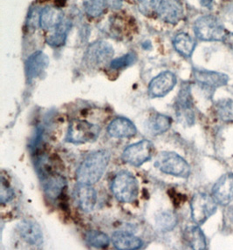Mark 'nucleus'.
Listing matches in <instances>:
<instances>
[{
	"instance_id": "nucleus-1",
	"label": "nucleus",
	"mask_w": 233,
	"mask_h": 250,
	"mask_svg": "<svg viewBox=\"0 0 233 250\" xmlns=\"http://www.w3.org/2000/svg\"><path fill=\"white\" fill-rule=\"evenodd\" d=\"M110 157L108 150H99L89 154L77 169L78 182L93 186L99 182L107 169Z\"/></svg>"
},
{
	"instance_id": "nucleus-2",
	"label": "nucleus",
	"mask_w": 233,
	"mask_h": 250,
	"mask_svg": "<svg viewBox=\"0 0 233 250\" xmlns=\"http://www.w3.org/2000/svg\"><path fill=\"white\" fill-rule=\"evenodd\" d=\"M111 190L119 202L131 203L138 196L139 187L137 179L131 173L121 171L114 178Z\"/></svg>"
},
{
	"instance_id": "nucleus-3",
	"label": "nucleus",
	"mask_w": 233,
	"mask_h": 250,
	"mask_svg": "<svg viewBox=\"0 0 233 250\" xmlns=\"http://www.w3.org/2000/svg\"><path fill=\"white\" fill-rule=\"evenodd\" d=\"M155 167L164 174L179 178H188L190 167L184 158L174 152H162L157 156Z\"/></svg>"
},
{
	"instance_id": "nucleus-4",
	"label": "nucleus",
	"mask_w": 233,
	"mask_h": 250,
	"mask_svg": "<svg viewBox=\"0 0 233 250\" xmlns=\"http://www.w3.org/2000/svg\"><path fill=\"white\" fill-rule=\"evenodd\" d=\"M194 33L203 41H223L228 33L220 21L211 15L198 18L194 23Z\"/></svg>"
},
{
	"instance_id": "nucleus-5",
	"label": "nucleus",
	"mask_w": 233,
	"mask_h": 250,
	"mask_svg": "<svg viewBox=\"0 0 233 250\" xmlns=\"http://www.w3.org/2000/svg\"><path fill=\"white\" fill-rule=\"evenodd\" d=\"M101 128L89 121L72 120L69 124L66 136V142L72 144H85L96 141L100 135Z\"/></svg>"
},
{
	"instance_id": "nucleus-6",
	"label": "nucleus",
	"mask_w": 233,
	"mask_h": 250,
	"mask_svg": "<svg viewBox=\"0 0 233 250\" xmlns=\"http://www.w3.org/2000/svg\"><path fill=\"white\" fill-rule=\"evenodd\" d=\"M190 209L193 222L202 225L217 212V202L209 194L197 193L191 199Z\"/></svg>"
},
{
	"instance_id": "nucleus-7",
	"label": "nucleus",
	"mask_w": 233,
	"mask_h": 250,
	"mask_svg": "<svg viewBox=\"0 0 233 250\" xmlns=\"http://www.w3.org/2000/svg\"><path fill=\"white\" fill-rule=\"evenodd\" d=\"M112 44L107 41H96L90 44L85 53L84 62L89 68H99L112 61Z\"/></svg>"
},
{
	"instance_id": "nucleus-8",
	"label": "nucleus",
	"mask_w": 233,
	"mask_h": 250,
	"mask_svg": "<svg viewBox=\"0 0 233 250\" xmlns=\"http://www.w3.org/2000/svg\"><path fill=\"white\" fill-rule=\"evenodd\" d=\"M190 85H185L182 86L180 92L177 95L175 109L177 121L183 125L191 126L195 124L196 116L193 108V100L190 92Z\"/></svg>"
},
{
	"instance_id": "nucleus-9",
	"label": "nucleus",
	"mask_w": 233,
	"mask_h": 250,
	"mask_svg": "<svg viewBox=\"0 0 233 250\" xmlns=\"http://www.w3.org/2000/svg\"><path fill=\"white\" fill-rule=\"evenodd\" d=\"M155 152V147L151 142L142 140L141 142L129 146L122 153V160L134 167H140L149 162Z\"/></svg>"
},
{
	"instance_id": "nucleus-10",
	"label": "nucleus",
	"mask_w": 233,
	"mask_h": 250,
	"mask_svg": "<svg viewBox=\"0 0 233 250\" xmlns=\"http://www.w3.org/2000/svg\"><path fill=\"white\" fill-rule=\"evenodd\" d=\"M41 177V184L46 195L51 200H57L63 194L67 187V180L61 174L53 170H47L39 173Z\"/></svg>"
},
{
	"instance_id": "nucleus-11",
	"label": "nucleus",
	"mask_w": 233,
	"mask_h": 250,
	"mask_svg": "<svg viewBox=\"0 0 233 250\" xmlns=\"http://www.w3.org/2000/svg\"><path fill=\"white\" fill-rule=\"evenodd\" d=\"M177 77L169 71H165L155 77L149 85V94L151 98L166 96L177 84Z\"/></svg>"
},
{
	"instance_id": "nucleus-12",
	"label": "nucleus",
	"mask_w": 233,
	"mask_h": 250,
	"mask_svg": "<svg viewBox=\"0 0 233 250\" xmlns=\"http://www.w3.org/2000/svg\"><path fill=\"white\" fill-rule=\"evenodd\" d=\"M213 198L217 204L222 206L229 205L233 202V174L228 173L222 175L213 186Z\"/></svg>"
},
{
	"instance_id": "nucleus-13",
	"label": "nucleus",
	"mask_w": 233,
	"mask_h": 250,
	"mask_svg": "<svg viewBox=\"0 0 233 250\" xmlns=\"http://www.w3.org/2000/svg\"><path fill=\"white\" fill-rule=\"evenodd\" d=\"M193 76L195 81L199 85L205 88L215 89L219 88L221 86L226 85L229 82V77L225 73L208 71V70H193Z\"/></svg>"
},
{
	"instance_id": "nucleus-14",
	"label": "nucleus",
	"mask_w": 233,
	"mask_h": 250,
	"mask_svg": "<svg viewBox=\"0 0 233 250\" xmlns=\"http://www.w3.org/2000/svg\"><path fill=\"white\" fill-rule=\"evenodd\" d=\"M157 14L166 23L177 24L184 18V5L181 0H162L157 8Z\"/></svg>"
},
{
	"instance_id": "nucleus-15",
	"label": "nucleus",
	"mask_w": 233,
	"mask_h": 250,
	"mask_svg": "<svg viewBox=\"0 0 233 250\" xmlns=\"http://www.w3.org/2000/svg\"><path fill=\"white\" fill-rule=\"evenodd\" d=\"M73 196L78 207L86 213L91 212L96 204V191L93 188L92 185L78 182V185L74 189Z\"/></svg>"
},
{
	"instance_id": "nucleus-16",
	"label": "nucleus",
	"mask_w": 233,
	"mask_h": 250,
	"mask_svg": "<svg viewBox=\"0 0 233 250\" xmlns=\"http://www.w3.org/2000/svg\"><path fill=\"white\" fill-rule=\"evenodd\" d=\"M18 231L24 242L33 246L43 244V233L39 224L31 221H22L18 224Z\"/></svg>"
},
{
	"instance_id": "nucleus-17",
	"label": "nucleus",
	"mask_w": 233,
	"mask_h": 250,
	"mask_svg": "<svg viewBox=\"0 0 233 250\" xmlns=\"http://www.w3.org/2000/svg\"><path fill=\"white\" fill-rule=\"evenodd\" d=\"M49 63V58L44 53L39 51L32 53L25 63V72L28 81H32L41 76L45 70L48 67Z\"/></svg>"
},
{
	"instance_id": "nucleus-18",
	"label": "nucleus",
	"mask_w": 233,
	"mask_h": 250,
	"mask_svg": "<svg viewBox=\"0 0 233 250\" xmlns=\"http://www.w3.org/2000/svg\"><path fill=\"white\" fill-rule=\"evenodd\" d=\"M108 133L113 138H131L137 133V127L127 118L115 119L108 126Z\"/></svg>"
},
{
	"instance_id": "nucleus-19",
	"label": "nucleus",
	"mask_w": 233,
	"mask_h": 250,
	"mask_svg": "<svg viewBox=\"0 0 233 250\" xmlns=\"http://www.w3.org/2000/svg\"><path fill=\"white\" fill-rule=\"evenodd\" d=\"M112 243L116 250H138L142 246L141 239L124 231L115 232L112 235Z\"/></svg>"
},
{
	"instance_id": "nucleus-20",
	"label": "nucleus",
	"mask_w": 233,
	"mask_h": 250,
	"mask_svg": "<svg viewBox=\"0 0 233 250\" xmlns=\"http://www.w3.org/2000/svg\"><path fill=\"white\" fill-rule=\"evenodd\" d=\"M63 21L64 14L59 7L47 6L41 11L40 24L45 30H54Z\"/></svg>"
},
{
	"instance_id": "nucleus-21",
	"label": "nucleus",
	"mask_w": 233,
	"mask_h": 250,
	"mask_svg": "<svg viewBox=\"0 0 233 250\" xmlns=\"http://www.w3.org/2000/svg\"><path fill=\"white\" fill-rule=\"evenodd\" d=\"M184 240L194 250H204L207 249V243L204 232L198 226L186 228L184 232Z\"/></svg>"
},
{
	"instance_id": "nucleus-22",
	"label": "nucleus",
	"mask_w": 233,
	"mask_h": 250,
	"mask_svg": "<svg viewBox=\"0 0 233 250\" xmlns=\"http://www.w3.org/2000/svg\"><path fill=\"white\" fill-rule=\"evenodd\" d=\"M172 121L169 116L157 113L149 119L147 122V128L153 135H159L167 132L171 126Z\"/></svg>"
},
{
	"instance_id": "nucleus-23",
	"label": "nucleus",
	"mask_w": 233,
	"mask_h": 250,
	"mask_svg": "<svg viewBox=\"0 0 233 250\" xmlns=\"http://www.w3.org/2000/svg\"><path fill=\"white\" fill-rule=\"evenodd\" d=\"M173 44L177 53L185 58H189L192 55L197 45L195 41L187 33L177 34L173 41Z\"/></svg>"
},
{
	"instance_id": "nucleus-24",
	"label": "nucleus",
	"mask_w": 233,
	"mask_h": 250,
	"mask_svg": "<svg viewBox=\"0 0 233 250\" xmlns=\"http://www.w3.org/2000/svg\"><path fill=\"white\" fill-rule=\"evenodd\" d=\"M71 25H72L71 22L64 19V21L53 30L54 32L47 38V44L53 47H59L63 45L67 40L68 33L71 28Z\"/></svg>"
},
{
	"instance_id": "nucleus-25",
	"label": "nucleus",
	"mask_w": 233,
	"mask_h": 250,
	"mask_svg": "<svg viewBox=\"0 0 233 250\" xmlns=\"http://www.w3.org/2000/svg\"><path fill=\"white\" fill-rule=\"evenodd\" d=\"M156 223L159 229L163 232H168L175 229L177 226V218L176 214L171 211H163L157 214Z\"/></svg>"
},
{
	"instance_id": "nucleus-26",
	"label": "nucleus",
	"mask_w": 233,
	"mask_h": 250,
	"mask_svg": "<svg viewBox=\"0 0 233 250\" xmlns=\"http://www.w3.org/2000/svg\"><path fill=\"white\" fill-rule=\"evenodd\" d=\"M85 240L90 246L99 248V249L107 248L110 242L109 236L103 232L98 231V230L89 231L85 235Z\"/></svg>"
},
{
	"instance_id": "nucleus-27",
	"label": "nucleus",
	"mask_w": 233,
	"mask_h": 250,
	"mask_svg": "<svg viewBox=\"0 0 233 250\" xmlns=\"http://www.w3.org/2000/svg\"><path fill=\"white\" fill-rule=\"evenodd\" d=\"M217 117L225 122H233V101L223 99L216 103Z\"/></svg>"
},
{
	"instance_id": "nucleus-28",
	"label": "nucleus",
	"mask_w": 233,
	"mask_h": 250,
	"mask_svg": "<svg viewBox=\"0 0 233 250\" xmlns=\"http://www.w3.org/2000/svg\"><path fill=\"white\" fill-rule=\"evenodd\" d=\"M106 6V0H87L84 3L85 11L89 16L93 18L101 16Z\"/></svg>"
},
{
	"instance_id": "nucleus-29",
	"label": "nucleus",
	"mask_w": 233,
	"mask_h": 250,
	"mask_svg": "<svg viewBox=\"0 0 233 250\" xmlns=\"http://www.w3.org/2000/svg\"><path fill=\"white\" fill-rule=\"evenodd\" d=\"M137 61V54L134 53H129L125 54L122 57L117 58L116 60L110 62V67L115 70L129 67L130 65H134Z\"/></svg>"
},
{
	"instance_id": "nucleus-30",
	"label": "nucleus",
	"mask_w": 233,
	"mask_h": 250,
	"mask_svg": "<svg viewBox=\"0 0 233 250\" xmlns=\"http://www.w3.org/2000/svg\"><path fill=\"white\" fill-rule=\"evenodd\" d=\"M14 198V191L10 187L8 182L4 180L2 176L1 178V188H0V201L2 204H5L11 202Z\"/></svg>"
},
{
	"instance_id": "nucleus-31",
	"label": "nucleus",
	"mask_w": 233,
	"mask_h": 250,
	"mask_svg": "<svg viewBox=\"0 0 233 250\" xmlns=\"http://www.w3.org/2000/svg\"><path fill=\"white\" fill-rule=\"evenodd\" d=\"M140 3L141 12H149L157 10L162 0H138Z\"/></svg>"
},
{
	"instance_id": "nucleus-32",
	"label": "nucleus",
	"mask_w": 233,
	"mask_h": 250,
	"mask_svg": "<svg viewBox=\"0 0 233 250\" xmlns=\"http://www.w3.org/2000/svg\"><path fill=\"white\" fill-rule=\"evenodd\" d=\"M223 42L233 53V33H227Z\"/></svg>"
},
{
	"instance_id": "nucleus-33",
	"label": "nucleus",
	"mask_w": 233,
	"mask_h": 250,
	"mask_svg": "<svg viewBox=\"0 0 233 250\" xmlns=\"http://www.w3.org/2000/svg\"><path fill=\"white\" fill-rule=\"evenodd\" d=\"M107 5L113 9H120L122 5L121 0H106Z\"/></svg>"
},
{
	"instance_id": "nucleus-34",
	"label": "nucleus",
	"mask_w": 233,
	"mask_h": 250,
	"mask_svg": "<svg viewBox=\"0 0 233 250\" xmlns=\"http://www.w3.org/2000/svg\"><path fill=\"white\" fill-rule=\"evenodd\" d=\"M202 6L206 8H212L213 0H199Z\"/></svg>"
},
{
	"instance_id": "nucleus-35",
	"label": "nucleus",
	"mask_w": 233,
	"mask_h": 250,
	"mask_svg": "<svg viewBox=\"0 0 233 250\" xmlns=\"http://www.w3.org/2000/svg\"><path fill=\"white\" fill-rule=\"evenodd\" d=\"M66 2H67V0H55V3H56L57 5L59 6V8L65 5Z\"/></svg>"
}]
</instances>
